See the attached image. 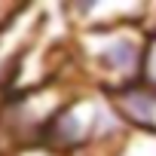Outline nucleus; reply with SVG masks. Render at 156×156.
Segmentation results:
<instances>
[{
  "mask_svg": "<svg viewBox=\"0 0 156 156\" xmlns=\"http://www.w3.org/2000/svg\"><path fill=\"white\" fill-rule=\"evenodd\" d=\"M129 129L116 116L110 98L95 89L76 92L40 135V147L55 156H119Z\"/></svg>",
  "mask_w": 156,
  "mask_h": 156,
  "instance_id": "f257e3e1",
  "label": "nucleus"
},
{
  "mask_svg": "<svg viewBox=\"0 0 156 156\" xmlns=\"http://www.w3.org/2000/svg\"><path fill=\"white\" fill-rule=\"evenodd\" d=\"M144 25H113L95 31L73 34V61L80 67L89 89L113 95L129 89L141 76L144 46H147Z\"/></svg>",
  "mask_w": 156,
  "mask_h": 156,
  "instance_id": "f03ea898",
  "label": "nucleus"
},
{
  "mask_svg": "<svg viewBox=\"0 0 156 156\" xmlns=\"http://www.w3.org/2000/svg\"><path fill=\"white\" fill-rule=\"evenodd\" d=\"M150 3H122V0H80L64 6L70 31H95L113 25H144Z\"/></svg>",
  "mask_w": 156,
  "mask_h": 156,
  "instance_id": "7ed1b4c3",
  "label": "nucleus"
},
{
  "mask_svg": "<svg viewBox=\"0 0 156 156\" xmlns=\"http://www.w3.org/2000/svg\"><path fill=\"white\" fill-rule=\"evenodd\" d=\"M116 116L122 119V126L132 135H150L156 138V92H150L147 86L135 83L129 89H119L113 95H107Z\"/></svg>",
  "mask_w": 156,
  "mask_h": 156,
  "instance_id": "20e7f679",
  "label": "nucleus"
},
{
  "mask_svg": "<svg viewBox=\"0 0 156 156\" xmlns=\"http://www.w3.org/2000/svg\"><path fill=\"white\" fill-rule=\"evenodd\" d=\"M138 83L147 86L150 92H156V34L147 37V46H144V61H141V76Z\"/></svg>",
  "mask_w": 156,
  "mask_h": 156,
  "instance_id": "39448f33",
  "label": "nucleus"
},
{
  "mask_svg": "<svg viewBox=\"0 0 156 156\" xmlns=\"http://www.w3.org/2000/svg\"><path fill=\"white\" fill-rule=\"evenodd\" d=\"M119 156H156V138L150 135H129Z\"/></svg>",
  "mask_w": 156,
  "mask_h": 156,
  "instance_id": "423d86ee",
  "label": "nucleus"
},
{
  "mask_svg": "<svg viewBox=\"0 0 156 156\" xmlns=\"http://www.w3.org/2000/svg\"><path fill=\"white\" fill-rule=\"evenodd\" d=\"M144 28H147V34H156V6H153V3H150V9H147Z\"/></svg>",
  "mask_w": 156,
  "mask_h": 156,
  "instance_id": "0eeeda50",
  "label": "nucleus"
}]
</instances>
